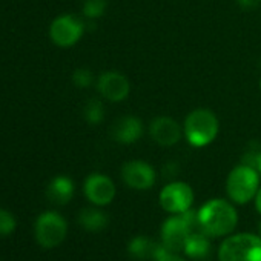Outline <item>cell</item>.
<instances>
[{"label":"cell","mask_w":261,"mask_h":261,"mask_svg":"<svg viewBox=\"0 0 261 261\" xmlns=\"http://www.w3.org/2000/svg\"><path fill=\"white\" fill-rule=\"evenodd\" d=\"M198 218L203 232L207 237H226L233 232L238 223L235 207L226 200H209L198 209Z\"/></svg>","instance_id":"obj_1"},{"label":"cell","mask_w":261,"mask_h":261,"mask_svg":"<svg viewBox=\"0 0 261 261\" xmlns=\"http://www.w3.org/2000/svg\"><path fill=\"white\" fill-rule=\"evenodd\" d=\"M192 232H203L198 211L189 209L183 214H175L162 226V244L172 253L183 252L186 240Z\"/></svg>","instance_id":"obj_2"},{"label":"cell","mask_w":261,"mask_h":261,"mask_svg":"<svg viewBox=\"0 0 261 261\" xmlns=\"http://www.w3.org/2000/svg\"><path fill=\"white\" fill-rule=\"evenodd\" d=\"M185 134L188 142L195 148H203L215 140L218 134V120L209 109L192 111L185 121Z\"/></svg>","instance_id":"obj_3"},{"label":"cell","mask_w":261,"mask_h":261,"mask_svg":"<svg viewBox=\"0 0 261 261\" xmlns=\"http://www.w3.org/2000/svg\"><path fill=\"white\" fill-rule=\"evenodd\" d=\"M220 261H261V237L237 233L226 238L218 249Z\"/></svg>","instance_id":"obj_4"},{"label":"cell","mask_w":261,"mask_h":261,"mask_svg":"<svg viewBox=\"0 0 261 261\" xmlns=\"http://www.w3.org/2000/svg\"><path fill=\"white\" fill-rule=\"evenodd\" d=\"M226 189H227L229 198L233 203L246 204L247 201L255 198V195L259 189L258 171L250 166H246V165L237 166L235 169L230 171V174L227 177Z\"/></svg>","instance_id":"obj_5"},{"label":"cell","mask_w":261,"mask_h":261,"mask_svg":"<svg viewBox=\"0 0 261 261\" xmlns=\"http://www.w3.org/2000/svg\"><path fill=\"white\" fill-rule=\"evenodd\" d=\"M68 232L65 218L57 212H43L36 221V240L42 247L51 249L59 246Z\"/></svg>","instance_id":"obj_6"},{"label":"cell","mask_w":261,"mask_h":261,"mask_svg":"<svg viewBox=\"0 0 261 261\" xmlns=\"http://www.w3.org/2000/svg\"><path fill=\"white\" fill-rule=\"evenodd\" d=\"M194 203V192L189 185L172 181L160 192V204L169 214H183L191 209Z\"/></svg>","instance_id":"obj_7"},{"label":"cell","mask_w":261,"mask_h":261,"mask_svg":"<svg viewBox=\"0 0 261 261\" xmlns=\"http://www.w3.org/2000/svg\"><path fill=\"white\" fill-rule=\"evenodd\" d=\"M83 31H85V25L80 19L74 16H62L53 22L49 34L56 45L66 48L77 43Z\"/></svg>","instance_id":"obj_8"},{"label":"cell","mask_w":261,"mask_h":261,"mask_svg":"<svg viewBox=\"0 0 261 261\" xmlns=\"http://www.w3.org/2000/svg\"><path fill=\"white\" fill-rule=\"evenodd\" d=\"M121 178L129 188L137 191H146L155 183V171L145 162L133 160L123 165Z\"/></svg>","instance_id":"obj_9"},{"label":"cell","mask_w":261,"mask_h":261,"mask_svg":"<svg viewBox=\"0 0 261 261\" xmlns=\"http://www.w3.org/2000/svg\"><path fill=\"white\" fill-rule=\"evenodd\" d=\"M85 195L95 206H106L115 197L112 180L103 174H91L85 181Z\"/></svg>","instance_id":"obj_10"},{"label":"cell","mask_w":261,"mask_h":261,"mask_svg":"<svg viewBox=\"0 0 261 261\" xmlns=\"http://www.w3.org/2000/svg\"><path fill=\"white\" fill-rule=\"evenodd\" d=\"M97 88H98L100 94L106 100H111V101H121L129 94L127 79L117 71L103 72L98 79Z\"/></svg>","instance_id":"obj_11"},{"label":"cell","mask_w":261,"mask_h":261,"mask_svg":"<svg viewBox=\"0 0 261 261\" xmlns=\"http://www.w3.org/2000/svg\"><path fill=\"white\" fill-rule=\"evenodd\" d=\"M151 137L162 146H172L181 139L180 124L169 117H157L151 123Z\"/></svg>","instance_id":"obj_12"},{"label":"cell","mask_w":261,"mask_h":261,"mask_svg":"<svg viewBox=\"0 0 261 261\" xmlns=\"http://www.w3.org/2000/svg\"><path fill=\"white\" fill-rule=\"evenodd\" d=\"M142 136H143V123L140 118L133 117V115L118 118L112 127V137L118 143L130 145L140 140Z\"/></svg>","instance_id":"obj_13"},{"label":"cell","mask_w":261,"mask_h":261,"mask_svg":"<svg viewBox=\"0 0 261 261\" xmlns=\"http://www.w3.org/2000/svg\"><path fill=\"white\" fill-rule=\"evenodd\" d=\"M165 250H168V249L162 243H155L152 238L145 237V235L134 237L127 244L129 255L139 261H148V259L154 261Z\"/></svg>","instance_id":"obj_14"},{"label":"cell","mask_w":261,"mask_h":261,"mask_svg":"<svg viewBox=\"0 0 261 261\" xmlns=\"http://www.w3.org/2000/svg\"><path fill=\"white\" fill-rule=\"evenodd\" d=\"M186 256L195 259V261H206L211 256L212 244L209 241V237L204 232H192L185 244Z\"/></svg>","instance_id":"obj_15"},{"label":"cell","mask_w":261,"mask_h":261,"mask_svg":"<svg viewBox=\"0 0 261 261\" xmlns=\"http://www.w3.org/2000/svg\"><path fill=\"white\" fill-rule=\"evenodd\" d=\"M48 198L59 204V206H63L66 204L68 201H71L72 195H74V183L71 178L65 177V175H60V177H56L49 186H48Z\"/></svg>","instance_id":"obj_16"},{"label":"cell","mask_w":261,"mask_h":261,"mask_svg":"<svg viewBox=\"0 0 261 261\" xmlns=\"http://www.w3.org/2000/svg\"><path fill=\"white\" fill-rule=\"evenodd\" d=\"M80 226L88 232H100L108 226V215L95 207H85L79 214Z\"/></svg>","instance_id":"obj_17"},{"label":"cell","mask_w":261,"mask_h":261,"mask_svg":"<svg viewBox=\"0 0 261 261\" xmlns=\"http://www.w3.org/2000/svg\"><path fill=\"white\" fill-rule=\"evenodd\" d=\"M83 115L86 118V121H89L91 124H97L103 120L105 117V108L103 103L97 98H91L85 108H83Z\"/></svg>","instance_id":"obj_18"},{"label":"cell","mask_w":261,"mask_h":261,"mask_svg":"<svg viewBox=\"0 0 261 261\" xmlns=\"http://www.w3.org/2000/svg\"><path fill=\"white\" fill-rule=\"evenodd\" d=\"M108 8V0H85L83 4V14L94 20V19H98L105 14Z\"/></svg>","instance_id":"obj_19"},{"label":"cell","mask_w":261,"mask_h":261,"mask_svg":"<svg viewBox=\"0 0 261 261\" xmlns=\"http://www.w3.org/2000/svg\"><path fill=\"white\" fill-rule=\"evenodd\" d=\"M259 155H261V146L256 145L255 142L249 145V148L246 149L243 159H241V165L250 166L253 169L258 171V162H259Z\"/></svg>","instance_id":"obj_20"},{"label":"cell","mask_w":261,"mask_h":261,"mask_svg":"<svg viewBox=\"0 0 261 261\" xmlns=\"http://www.w3.org/2000/svg\"><path fill=\"white\" fill-rule=\"evenodd\" d=\"M16 218L11 212L5 211V209H0V237H5L10 235L16 230Z\"/></svg>","instance_id":"obj_21"},{"label":"cell","mask_w":261,"mask_h":261,"mask_svg":"<svg viewBox=\"0 0 261 261\" xmlns=\"http://www.w3.org/2000/svg\"><path fill=\"white\" fill-rule=\"evenodd\" d=\"M72 80L79 88H86L92 83V72L89 69L80 68L72 74Z\"/></svg>","instance_id":"obj_22"},{"label":"cell","mask_w":261,"mask_h":261,"mask_svg":"<svg viewBox=\"0 0 261 261\" xmlns=\"http://www.w3.org/2000/svg\"><path fill=\"white\" fill-rule=\"evenodd\" d=\"M154 261H186V259H183V258L178 256L177 253H172V252H169V250H165V252L160 253Z\"/></svg>","instance_id":"obj_23"},{"label":"cell","mask_w":261,"mask_h":261,"mask_svg":"<svg viewBox=\"0 0 261 261\" xmlns=\"http://www.w3.org/2000/svg\"><path fill=\"white\" fill-rule=\"evenodd\" d=\"M163 172L168 178H172L178 174V165L174 163V162H169L165 168H163Z\"/></svg>","instance_id":"obj_24"},{"label":"cell","mask_w":261,"mask_h":261,"mask_svg":"<svg viewBox=\"0 0 261 261\" xmlns=\"http://www.w3.org/2000/svg\"><path fill=\"white\" fill-rule=\"evenodd\" d=\"M238 2H240V5H241L243 8L252 10V8H255V7L259 5L261 0H238Z\"/></svg>","instance_id":"obj_25"},{"label":"cell","mask_w":261,"mask_h":261,"mask_svg":"<svg viewBox=\"0 0 261 261\" xmlns=\"http://www.w3.org/2000/svg\"><path fill=\"white\" fill-rule=\"evenodd\" d=\"M255 207H256V211L261 214V188L258 189V192H256V195H255Z\"/></svg>","instance_id":"obj_26"},{"label":"cell","mask_w":261,"mask_h":261,"mask_svg":"<svg viewBox=\"0 0 261 261\" xmlns=\"http://www.w3.org/2000/svg\"><path fill=\"white\" fill-rule=\"evenodd\" d=\"M258 172L261 174V155H259V162H258Z\"/></svg>","instance_id":"obj_27"},{"label":"cell","mask_w":261,"mask_h":261,"mask_svg":"<svg viewBox=\"0 0 261 261\" xmlns=\"http://www.w3.org/2000/svg\"><path fill=\"white\" fill-rule=\"evenodd\" d=\"M259 233H261V224H259Z\"/></svg>","instance_id":"obj_28"}]
</instances>
